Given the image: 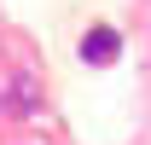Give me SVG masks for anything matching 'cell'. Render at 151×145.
<instances>
[{"label":"cell","mask_w":151,"mask_h":145,"mask_svg":"<svg viewBox=\"0 0 151 145\" xmlns=\"http://www.w3.org/2000/svg\"><path fill=\"white\" fill-rule=\"evenodd\" d=\"M81 58H87V64H111V58H116V29H87Z\"/></svg>","instance_id":"cell-1"}]
</instances>
